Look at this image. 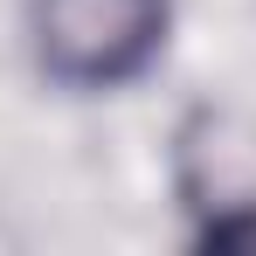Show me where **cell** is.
Instances as JSON below:
<instances>
[{"label": "cell", "mask_w": 256, "mask_h": 256, "mask_svg": "<svg viewBox=\"0 0 256 256\" xmlns=\"http://www.w3.org/2000/svg\"><path fill=\"white\" fill-rule=\"evenodd\" d=\"M166 42V0H35V56L56 84H132Z\"/></svg>", "instance_id": "obj_1"}]
</instances>
